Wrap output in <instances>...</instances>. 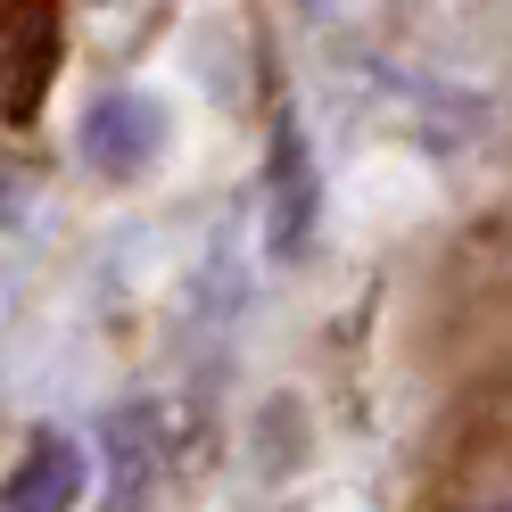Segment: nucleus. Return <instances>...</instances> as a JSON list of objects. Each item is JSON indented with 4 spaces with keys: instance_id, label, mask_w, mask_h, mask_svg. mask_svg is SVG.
Listing matches in <instances>:
<instances>
[{
    "instance_id": "obj_4",
    "label": "nucleus",
    "mask_w": 512,
    "mask_h": 512,
    "mask_svg": "<svg viewBox=\"0 0 512 512\" xmlns=\"http://www.w3.org/2000/svg\"><path fill=\"white\" fill-rule=\"evenodd\" d=\"M75 504H83V446L67 430H34L25 455L9 463L0 512H75Z\"/></svg>"
},
{
    "instance_id": "obj_2",
    "label": "nucleus",
    "mask_w": 512,
    "mask_h": 512,
    "mask_svg": "<svg viewBox=\"0 0 512 512\" xmlns=\"http://www.w3.org/2000/svg\"><path fill=\"white\" fill-rule=\"evenodd\" d=\"M314 207H323V182H314V149H306V124L290 108H273V149H265V223H273V248L306 256L314 240Z\"/></svg>"
},
{
    "instance_id": "obj_1",
    "label": "nucleus",
    "mask_w": 512,
    "mask_h": 512,
    "mask_svg": "<svg viewBox=\"0 0 512 512\" xmlns=\"http://www.w3.org/2000/svg\"><path fill=\"white\" fill-rule=\"evenodd\" d=\"M0 58H9V124H34L67 67V0H0Z\"/></svg>"
},
{
    "instance_id": "obj_3",
    "label": "nucleus",
    "mask_w": 512,
    "mask_h": 512,
    "mask_svg": "<svg viewBox=\"0 0 512 512\" xmlns=\"http://www.w3.org/2000/svg\"><path fill=\"white\" fill-rule=\"evenodd\" d=\"M166 141H174V116H166L157 91H108V100L83 116V157L100 174H141V166L166 157Z\"/></svg>"
}]
</instances>
